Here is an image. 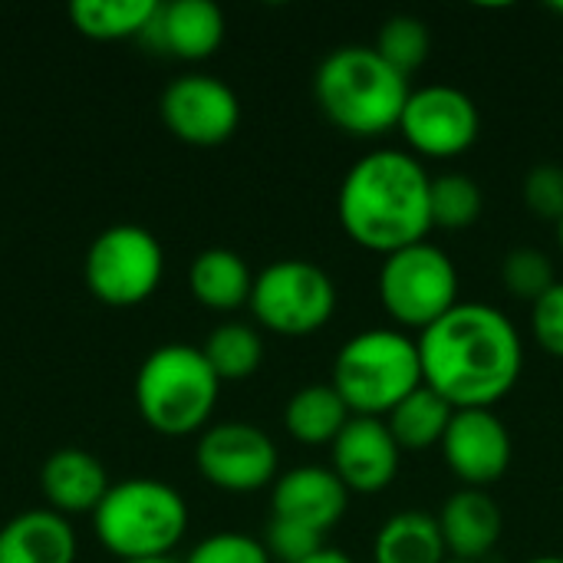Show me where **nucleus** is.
Listing matches in <instances>:
<instances>
[{"label":"nucleus","mask_w":563,"mask_h":563,"mask_svg":"<svg viewBox=\"0 0 563 563\" xmlns=\"http://www.w3.org/2000/svg\"><path fill=\"white\" fill-rule=\"evenodd\" d=\"M422 383L452 409H495L525 369V340L492 303L462 300L419 333Z\"/></svg>","instance_id":"f257e3e1"},{"label":"nucleus","mask_w":563,"mask_h":563,"mask_svg":"<svg viewBox=\"0 0 563 563\" xmlns=\"http://www.w3.org/2000/svg\"><path fill=\"white\" fill-rule=\"evenodd\" d=\"M343 234L373 254H396L429 241L432 175L406 148H373L350 165L336 195Z\"/></svg>","instance_id":"f03ea898"},{"label":"nucleus","mask_w":563,"mask_h":563,"mask_svg":"<svg viewBox=\"0 0 563 563\" xmlns=\"http://www.w3.org/2000/svg\"><path fill=\"white\" fill-rule=\"evenodd\" d=\"M412 96L409 76L393 69L373 46H340L313 73V99L330 125L353 139H376L399 129Z\"/></svg>","instance_id":"7ed1b4c3"},{"label":"nucleus","mask_w":563,"mask_h":563,"mask_svg":"<svg viewBox=\"0 0 563 563\" xmlns=\"http://www.w3.org/2000/svg\"><path fill=\"white\" fill-rule=\"evenodd\" d=\"M330 386L350 416L386 419L406 396L426 386L419 340L396 327H373L350 336L333 360Z\"/></svg>","instance_id":"20e7f679"},{"label":"nucleus","mask_w":563,"mask_h":563,"mask_svg":"<svg viewBox=\"0 0 563 563\" xmlns=\"http://www.w3.org/2000/svg\"><path fill=\"white\" fill-rule=\"evenodd\" d=\"M92 528L119 563L168 558L188 531V505L165 482L129 478L106 492L92 511Z\"/></svg>","instance_id":"39448f33"},{"label":"nucleus","mask_w":563,"mask_h":563,"mask_svg":"<svg viewBox=\"0 0 563 563\" xmlns=\"http://www.w3.org/2000/svg\"><path fill=\"white\" fill-rule=\"evenodd\" d=\"M221 379L198 346L168 343L145 356L135 376V406L148 429L162 435L201 432L218 406Z\"/></svg>","instance_id":"423d86ee"},{"label":"nucleus","mask_w":563,"mask_h":563,"mask_svg":"<svg viewBox=\"0 0 563 563\" xmlns=\"http://www.w3.org/2000/svg\"><path fill=\"white\" fill-rule=\"evenodd\" d=\"M459 267L432 241H419L383 257L376 290L396 330H429L459 307Z\"/></svg>","instance_id":"0eeeda50"},{"label":"nucleus","mask_w":563,"mask_h":563,"mask_svg":"<svg viewBox=\"0 0 563 563\" xmlns=\"http://www.w3.org/2000/svg\"><path fill=\"white\" fill-rule=\"evenodd\" d=\"M247 307L257 323L277 336H310L333 320L336 284L313 261H274L254 277Z\"/></svg>","instance_id":"6e6552de"},{"label":"nucleus","mask_w":563,"mask_h":563,"mask_svg":"<svg viewBox=\"0 0 563 563\" xmlns=\"http://www.w3.org/2000/svg\"><path fill=\"white\" fill-rule=\"evenodd\" d=\"M165 274L158 238L139 224H115L96 234L86 251V287L109 307H135L148 300Z\"/></svg>","instance_id":"1a4fd4ad"},{"label":"nucleus","mask_w":563,"mask_h":563,"mask_svg":"<svg viewBox=\"0 0 563 563\" xmlns=\"http://www.w3.org/2000/svg\"><path fill=\"white\" fill-rule=\"evenodd\" d=\"M478 132H482V112L475 99L449 82L412 89L399 119V135L406 139V152H412L419 162L459 158L478 142Z\"/></svg>","instance_id":"9d476101"},{"label":"nucleus","mask_w":563,"mask_h":563,"mask_svg":"<svg viewBox=\"0 0 563 563\" xmlns=\"http://www.w3.org/2000/svg\"><path fill=\"white\" fill-rule=\"evenodd\" d=\"M195 465L208 485L247 495L277 482L280 455L264 429L251 422H218L201 432Z\"/></svg>","instance_id":"9b49d317"},{"label":"nucleus","mask_w":563,"mask_h":563,"mask_svg":"<svg viewBox=\"0 0 563 563\" xmlns=\"http://www.w3.org/2000/svg\"><path fill=\"white\" fill-rule=\"evenodd\" d=\"M162 122L188 145H221L241 125V99L224 79L188 73L162 92Z\"/></svg>","instance_id":"f8f14e48"},{"label":"nucleus","mask_w":563,"mask_h":563,"mask_svg":"<svg viewBox=\"0 0 563 563\" xmlns=\"http://www.w3.org/2000/svg\"><path fill=\"white\" fill-rule=\"evenodd\" d=\"M439 449L445 468L462 482V488L482 492L501 482L515 459L511 432L495 409H455Z\"/></svg>","instance_id":"ddd939ff"},{"label":"nucleus","mask_w":563,"mask_h":563,"mask_svg":"<svg viewBox=\"0 0 563 563\" xmlns=\"http://www.w3.org/2000/svg\"><path fill=\"white\" fill-rule=\"evenodd\" d=\"M333 472L350 495H379L386 492L402 465V449L396 445L383 419L353 416L346 429L330 445Z\"/></svg>","instance_id":"4468645a"},{"label":"nucleus","mask_w":563,"mask_h":563,"mask_svg":"<svg viewBox=\"0 0 563 563\" xmlns=\"http://www.w3.org/2000/svg\"><path fill=\"white\" fill-rule=\"evenodd\" d=\"M350 508V492L327 465H297L274 482L271 515L330 534Z\"/></svg>","instance_id":"2eb2a0df"},{"label":"nucleus","mask_w":563,"mask_h":563,"mask_svg":"<svg viewBox=\"0 0 563 563\" xmlns=\"http://www.w3.org/2000/svg\"><path fill=\"white\" fill-rule=\"evenodd\" d=\"M139 40L178 59H208L224 40V13L211 0L158 3L155 16L148 20Z\"/></svg>","instance_id":"dca6fc26"},{"label":"nucleus","mask_w":563,"mask_h":563,"mask_svg":"<svg viewBox=\"0 0 563 563\" xmlns=\"http://www.w3.org/2000/svg\"><path fill=\"white\" fill-rule=\"evenodd\" d=\"M439 531L449 561L482 563L501 541L505 518L495 498L482 488H459L439 511Z\"/></svg>","instance_id":"f3484780"},{"label":"nucleus","mask_w":563,"mask_h":563,"mask_svg":"<svg viewBox=\"0 0 563 563\" xmlns=\"http://www.w3.org/2000/svg\"><path fill=\"white\" fill-rule=\"evenodd\" d=\"M40 488L43 498L49 501V511L66 518V515H92L112 485L106 465L96 455L82 449H59L43 462Z\"/></svg>","instance_id":"a211bd4d"},{"label":"nucleus","mask_w":563,"mask_h":563,"mask_svg":"<svg viewBox=\"0 0 563 563\" xmlns=\"http://www.w3.org/2000/svg\"><path fill=\"white\" fill-rule=\"evenodd\" d=\"M0 563H76V531L56 511H23L0 528Z\"/></svg>","instance_id":"6ab92c4d"},{"label":"nucleus","mask_w":563,"mask_h":563,"mask_svg":"<svg viewBox=\"0 0 563 563\" xmlns=\"http://www.w3.org/2000/svg\"><path fill=\"white\" fill-rule=\"evenodd\" d=\"M188 287L201 307L224 313V310H238V307L251 303L254 274L241 254H234L228 247H211L191 261Z\"/></svg>","instance_id":"aec40b11"},{"label":"nucleus","mask_w":563,"mask_h":563,"mask_svg":"<svg viewBox=\"0 0 563 563\" xmlns=\"http://www.w3.org/2000/svg\"><path fill=\"white\" fill-rule=\"evenodd\" d=\"M449 551L439 518L426 511L393 515L373 538V563H445Z\"/></svg>","instance_id":"412c9836"},{"label":"nucleus","mask_w":563,"mask_h":563,"mask_svg":"<svg viewBox=\"0 0 563 563\" xmlns=\"http://www.w3.org/2000/svg\"><path fill=\"white\" fill-rule=\"evenodd\" d=\"M350 409L330 383L297 389L284 406V426L300 445H333L350 422Z\"/></svg>","instance_id":"4be33fe9"},{"label":"nucleus","mask_w":563,"mask_h":563,"mask_svg":"<svg viewBox=\"0 0 563 563\" xmlns=\"http://www.w3.org/2000/svg\"><path fill=\"white\" fill-rule=\"evenodd\" d=\"M452 416H455V409L439 393H432L429 386H419L383 422L389 426V432L402 452H426L432 445H442Z\"/></svg>","instance_id":"5701e85b"},{"label":"nucleus","mask_w":563,"mask_h":563,"mask_svg":"<svg viewBox=\"0 0 563 563\" xmlns=\"http://www.w3.org/2000/svg\"><path fill=\"white\" fill-rule=\"evenodd\" d=\"M155 10L158 0H76L69 20L89 40H125L142 36Z\"/></svg>","instance_id":"b1692460"},{"label":"nucleus","mask_w":563,"mask_h":563,"mask_svg":"<svg viewBox=\"0 0 563 563\" xmlns=\"http://www.w3.org/2000/svg\"><path fill=\"white\" fill-rule=\"evenodd\" d=\"M201 353L221 383H238V379H247L261 369L264 340L247 323H221L208 333Z\"/></svg>","instance_id":"393cba45"},{"label":"nucleus","mask_w":563,"mask_h":563,"mask_svg":"<svg viewBox=\"0 0 563 563\" xmlns=\"http://www.w3.org/2000/svg\"><path fill=\"white\" fill-rule=\"evenodd\" d=\"M485 195L482 185L465 172H442L432 178V224L462 231L482 218Z\"/></svg>","instance_id":"a878e982"},{"label":"nucleus","mask_w":563,"mask_h":563,"mask_svg":"<svg viewBox=\"0 0 563 563\" xmlns=\"http://www.w3.org/2000/svg\"><path fill=\"white\" fill-rule=\"evenodd\" d=\"M373 49L402 76H412L432 49V33L426 26V20L412 16V13H396L379 26V36L373 43Z\"/></svg>","instance_id":"bb28decb"},{"label":"nucleus","mask_w":563,"mask_h":563,"mask_svg":"<svg viewBox=\"0 0 563 563\" xmlns=\"http://www.w3.org/2000/svg\"><path fill=\"white\" fill-rule=\"evenodd\" d=\"M501 284L511 297L538 303L558 284L554 261L538 247H515L501 261Z\"/></svg>","instance_id":"cd10ccee"},{"label":"nucleus","mask_w":563,"mask_h":563,"mask_svg":"<svg viewBox=\"0 0 563 563\" xmlns=\"http://www.w3.org/2000/svg\"><path fill=\"white\" fill-rule=\"evenodd\" d=\"M264 548H267L271 561L303 563L327 548V534H320L313 528H303L297 521H284V518L271 515L267 534H264Z\"/></svg>","instance_id":"c85d7f7f"},{"label":"nucleus","mask_w":563,"mask_h":563,"mask_svg":"<svg viewBox=\"0 0 563 563\" xmlns=\"http://www.w3.org/2000/svg\"><path fill=\"white\" fill-rule=\"evenodd\" d=\"M185 563H274L264 541L257 538H247V534H234V531H224V534H211L205 538Z\"/></svg>","instance_id":"c756f323"},{"label":"nucleus","mask_w":563,"mask_h":563,"mask_svg":"<svg viewBox=\"0 0 563 563\" xmlns=\"http://www.w3.org/2000/svg\"><path fill=\"white\" fill-rule=\"evenodd\" d=\"M525 205L541 221L563 218V168L561 165H538L525 178Z\"/></svg>","instance_id":"7c9ffc66"},{"label":"nucleus","mask_w":563,"mask_h":563,"mask_svg":"<svg viewBox=\"0 0 563 563\" xmlns=\"http://www.w3.org/2000/svg\"><path fill=\"white\" fill-rule=\"evenodd\" d=\"M531 333L544 353L563 360V280H558L538 303H531Z\"/></svg>","instance_id":"2f4dec72"},{"label":"nucleus","mask_w":563,"mask_h":563,"mask_svg":"<svg viewBox=\"0 0 563 563\" xmlns=\"http://www.w3.org/2000/svg\"><path fill=\"white\" fill-rule=\"evenodd\" d=\"M303 563H356L350 554H343V551H336V548H323L320 554H313L310 561Z\"/></svg>","instance_id":"473e14b6"},{"label":"nucleus","mask_w":563,"mask_h":563,"mask_svg":"<svg viewBox=\"0 0 563 563\" xmlns=\"http://www.w3.org/2000/svg\"><path fill=\"white\" fill-rule=\"evenodd\" d=\"M528 563H563V558H558V554H544V558H531Z\"/></svg>","instance_id":"72a5a7b5"},{"label":"nucleus","mask_w":563,"mask_h":563,"mask_svg":"<svg viewBox=\"0 0 563 563\" xmlns=\"http://www.w3.org/2000/svg\"><path fill=\"white\" fill-rule=\"evenodd\" d=\"M122 563H175L172 558H152V561H122Z\"/></svg>","instance_id":"f704fd0d"},{"label":"nucleus","mask_w":563,"mask_h":563,"mask_svg":"<svg viewBox=\"0 0 563 563\" xmlns=\"http://www.w3.org/2000/svg\"><path fill=\"white\" fill-rule=\"evenodd\" d=\"M558 244H561V251H563V218L558 221Z\"/></svg>","instance_id":"c9c22d12"},{"label":"nucleus","mask_w":563,"mask_h":563,"mask_svg":"<svg viewBox=\"0 0 563 563\" xmlns=\"http://www.w3.org/2000/svg\"><path fill=\"white\" fill-rule=\"evenodd\" d=\"M554 10H558V13H563V3H554Z\"/></svg>","instance_id":"e433bc0d"},{"label":"nucleus","mask_w":563,"mask_h":563,"mask_svg":"<svg viewBox=\"0 0 563 563\" xmlns=\"http://www.w3.org/2000/svg\"><path fill=\"white\" fill-rule=\"evenodd\" d=\"M445 563H472V561H445Z\"/></svg>","instance_id":"4c0bfd02"}]
</instances>
